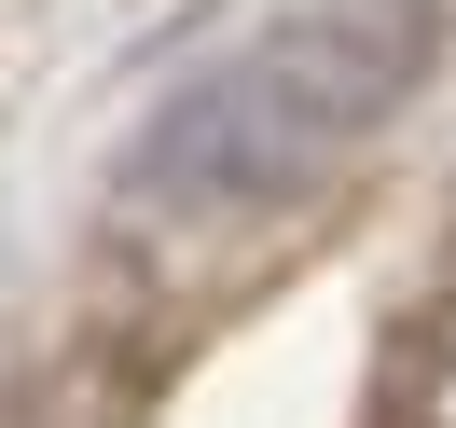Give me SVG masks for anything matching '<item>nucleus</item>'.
Segmentation results:
<instances>
[{"label":"nucleus","mask_w":456,"mask_h":428,"mask_svg":"<svg viewBox=\"0 0 456 428\" xmlns=\"http://www.w3.org/2000/svg\"><path fill=\"white\" fill-rule=\"evenodd\" d=\"M443 14L428 0H305L277 28H249L222 69L167 97L125 152V207L139 222H263L305 207L332 166L387 139V111L428 84Z\"/></svg>","instance_id":"f257e3e1"},{"label":"nucleus","mask_w":456,"mask_h":428,"mask_svg":"<svg viewBox=\"0 0 456 428\" xmlns=\"http://www.w3.org/2000/svg\"><path fill=\"white\" fill-rule=\"evenodd\" d=\"M415 428H456V304H443V332L415 345Z\"/></svg>","instance_id":"f03ea898"}]
</instances>
